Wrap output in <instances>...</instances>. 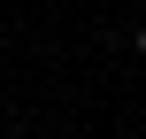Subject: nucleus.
<instances>
[{"instance_id":"nucleus-1","label":"nucleus","mask_w":146,"mask_h":139,"mask_svg":"<svg viewBox=\"0 0 146 139\" xmlns=\"http://www.w3.org/2000/svg\"><path fill=\"white\" fill-rule=\"evenodd\" d=\"M139 54H146V23H139Z\"/></svg>"}]
</instances>
